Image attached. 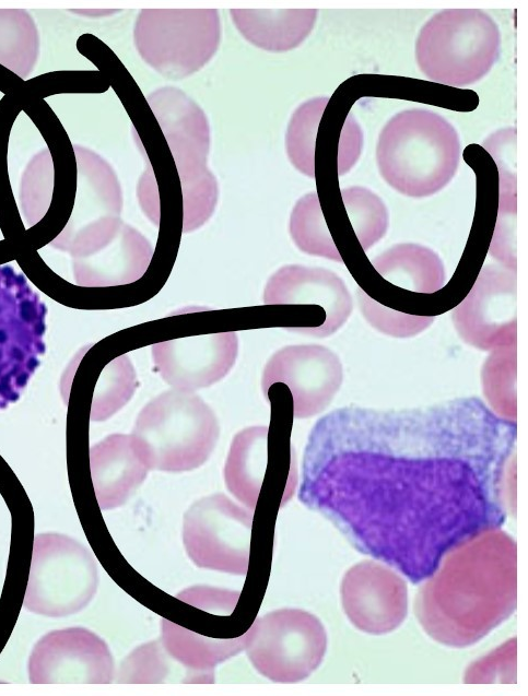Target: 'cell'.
Instances as JSON below:
<instances>
[{
	"label": "cell",
	"mask_w": 528,
	"mask_h": 696,
	"mask_svg": "<svg viewBox=\"0 0 528 696\" xmlns=\"http://www.w3.org/2000/svg\"><path fill=\"white\" fill-rule=\"evenodd\" d=\"M516 432L478 397L338 408L308 435L298 499L361 548L434 555L504 522Z\"/></svg>",
	"instance_id": "cell-1"
},
{
	"label": "cell",
	"mask_w": 528,
	"mask_h": 696,
	"mask_svg": "<svg viewBox=\"0 0 528 696\" xmlns=\"http://www.w3.org/2000/svg\"><path fill=\"white\" fill-rule=\"evenodd\" d=\"M459 160L457 130L429 109L397 113L378 135V170L391 188L407 197L424 198L442 190L455 176Z\"/></svg>",
	"instance_id": "cell-2"
},
{
	"label": "cell",
	"mask_w": 528,
	"mask_h": 696,
	"mask_svg": "<svg viewBox=\"0 0 528 696\" xmlns=\"http://www.w3.org/2000/svg\"><path fill=\"white\" fill-rule=\"evenodd\" d=\"M130 435L149 470L184 472L209 459L220 427L213 410L199 396L173 388L141 409Z\"/></svg>",
	"instance_id": "cell-3"
},
{
	"label": "cell",
	"mask_w": 528,
	"mask_h": 696,
	"mask_svg": "<svg viewBox=\"0 0 528 696\" xmlns=\"http://www.w3.org/2000/svg\"><path fill=\"white\" fill-rule=\"evenodd\" d=\"M501 32L480 9H445L434 14L415 40V61L431 81L461 87L480 81L500 57Z\"/></svg>",
	"instance_id": "cell-4"
},
{
	"label": "cell",
	"mask_w": 528,
	"mask_h": 696,
	"mask_svg": "<svg viewBox=\"0 0 528 696\" xmlns=\"http://www.w3.org/2000/svg\"><path fill=\"white\" fill-rule=\"evenodd\" d=\"M173 155L183 193V233L202 226L219 196L207 166L210 127L203 110L186 93L163 86L145 96Z\"/></svg>",
	"instance_id": "cell-5"
},
{
	"label": "cell",
	"mask_w": 528,
	"mask_h": 696,
	"mask_svg": "<svg viewBox=\"0 0 528 696\" xmlns=\"http://www.w3.org/2000/svg\"><path fill=\"white\" fill-rule=\"evenodd\" d=\"M216 9H142L133 40L145 63L169 80L187 78L204 67L220 45Z\"/></svg>",
	"instance_id": "cell-6"
},
{
	"label": "cell",
	"mask_w": 528,
	"mask_h": 696,
	"mask_svg": "<svg viewBox=\"0 0 528 696\" xmlns=\"http://www.w3.org/2000/svg\"><path fill=\"white\" fill-rule=\"evenodd\" d=\"M98 585L96 562L73 538L39 533L33 543L32 562L23 606L47 617H64L82 611Z\"/></svg>",
	"instance_id": "cell-7"
},
{
	"label": "cell",
	"mask_w": 528,
	"mask_h": 696,
	"mask_svg": "<svg viewBox=\"0 0 528 696\" xmlns=\"http://www.w3.org/2000/svg\"><path fill=\"white\" fill-rule=\"evenodd\" d=\"M245 635L244 650L253 666L273 682L305 679L325 650L320 623L300 610H278L259 616Z\"/></svg>",
	"instance_id": "cell-8"
},
{
	"label": "cell",
	"mask_w": 528,
	"mask_h": 696,
	"mask_svg": "<svg viewBox=\"0 0 528 696\" xmlns=\"http://www.w3.org/2000/svg\"><path fill=\"white\" fill-rule=\"evenodd\" d=\"M253 519V510L222 493L196 500L183 520L187 555L200 568L246 575Z\"/></svg>",
	"instance_id": "cell-9"
},
{
	"label": "cell",
	"mask_w": 528,
	"mask_h": 696,
	"mask_svg": "<svg viewBox=\"0 0 528 696\" xmlns=\"http://www.w3.org/2000/svg\"><path fill=\"white\" fill-rule=\"evenodd\" d=\"M451 320L461 340L476 349L516 344V271L500 263L484 266L453 309Z\"/></svg>",
	"instance_id": "cell-10"
},
{
	"label": "cell",
	"mask_w": 528,
	"mask_h": 696,
	"mask_svg": "<svg viewBox=\"0 0 528 696\" xmlns=\"http://www.w3.org/2000/svg\"><path fill=\"white\" fill-rule=\"evenodd\" d=\"M77 190L64 228L51 244L70 251L109 235L120 223L122 193L112 166L97 153L73 144Z\"/></svg>",
	"instance_id": "cell-11"
},
{
	"label": "cell",
	"mask_w": 528,
	"mask_h": 696,
	"mask_svg": "<svg viewBox=\"0 0 528 696\" xmlns=\"http://www.w3.org/2000/svg\"><path fill=\"white\" fill-rule=\"evenodd\" d=\"M32 684H109L115 677L112 652L98 635L84 627L45 634L27 662Z\"/></svg>",
	"instance_id": "cell-12"
},
{
	"label": "cell",
	"mask_w": 528,
	"mask_h": 696,
	"mask_svg": "<svg viewBox=\"0 0 528 696\" xmlns=\"http://www.w3.org/2000/svg\"><path fill=\"white\" fill-rule=\"evenodd\" d=\"M343 380L342 364L335 352L319 344L289 345L267 362L261 377L263 396L274 384H283L291 397L293 417L322 412Z\"/></svg>",
	"instance_id": "cell-13"
},
{
	"label": "cell",
	"mask_w": 528,
	"mask_h": 696,
	"mask_svg": "<svg viewBox=\"0 0 528 696\" xmlns=\"http://www.w3.org/2000/svg\"><path fill=\"white\" fill-rule=\"evenodd\" d=\"M133 137L145 158L137 196L144 214L160 227L159 236L180 238L183 193L173 155L159 122L150 109L131 118Z\"/></svg>",
	"instance_id": "cell-14"
},
{
	"label": "cell",
	"mask_w": 528,
	"mask_h": 696,
	"mask_svg": "<svg viewBox=\"0 0 528 696\" xmlns=\"http://www.w3.org/2000/svg\"><path fill=\"white\" fill-rule=\"evenodd\" d=\"M238 351L234 331L176 338L154 343V366L174 389L195 391L207 388L233 367Z\"/></svg>",
	"instance_id": "cell-15"
},
{
	"label": "cell",
	"mask_w": 528,
	"mask_h": 696,
	"mask_svg": "<svg viewBox=\"0 0 528 696\" xmlns=\"http://www.w3.org/2000/svg\"><path fill=\"white\" fill-rule=\"evenodd\" d=\"M263 304L310 306L325 315L331 334L353 309L349 290L337 273L300 264L284 266L269 278Z\"/></svg>",
	"instance_id": "cell-16"
},
{
	"label": "cell",
	"mask_w": 528,
	"mask_h": 696,
	"mask_svg": "<svg viewBox=\"0 0 528 696\" xmlns=\"http://www.w3.org/2000/svg\"><path fill=\"white\" fill-rule=\"evenodd\" d=\"M154 249L136 228L122 223L108 240L91 251L75 257L77 270H82L81 285L104 287L128 285L146 272Z\"/></svg>",
	"instance_id": "cell-17"
},
{
	"label": "cell",
	"mask_w": 528,
	"mask_h": 696,
	"mask_svg": "<svg viewBox=\"0 0 528 696\" xmlns=\"http://www.w3.org/2000/svg\"><path fill=\"white\" fill-rule=\"evenodd\" d=\"M90 469L102 510L124 505L149 471L130 434H112L94 445L90 449Z\"/></svg>",
	"instance_id": "cell-18"
},
{
	"label": "cell",
	"mask_w": 528,
	"mask_h": 696,
	"mask_svg": "<svg viewBox=\"0 0 528 696\" xmlns=\"http://www.w3.org/2000/svg\"><path fill=\"white\" fill-rule=\"evenodd\" d=\"M232 21L251 45L271 52L300 46L313 31L317 9H232Z\"/></svg>",
	"instance_id": "cell-19"
},
{
	"label": "cell",
	"mask_w": 528,
	"mask_h": 696,
	"mask_svg": "<svg viewBox=\"0 0 528 696\" xmlns=\"http://www.w3.org/2000/svg\"><path fill=\"white\" fill-rule=\"evenodd\" d=\"M239 637L214 638L199 635L168 620L161 623V642L175 661L186 668L190 682H213V670L245 648Z\"/></svg>",
	"instance_id": "cell-20"
},
{
	"label": "cell",
	"mask_w": 528,
	"mask_h": 696,
	"mask_svg": "<svg viewBox=\"0 0 528 696\" xmlns=\"http://www.w3.org/2000/svg\"><path fill=\"white\" fill-rule=\"evenodd\" d=\"M269 426H250L238 432L231 443L223 475L230 493L255 510L266 475Z\"/></svg>",
	"instance_id": "cell-21"
},
{
	"label": "cell",
	"mask_w": 528,
	"mask_h": 696,
	"mask_svg": "<svg viewBox=\"0 0 528 696\" xmlns=\"http://www.w3.org/2000/svg\"><path fill=\"white\" fill-rule=\"evenodd\" d=\"M371 263L386 281L412 293L432 295L445 284V269L439 256L419 244H397Z\"/></svg>",
	"instance_id": "cell-22"
},
{
	"label": "cell",
	"mask_w": 528,
	"mask_h": 696,
	"mask_svg": "<svg viewBox=\"0 0 528 696\" xmlns=\"http://www.w3.org/2000/svg\"><path fill=\"white\" fill-rule=\"evenodd\" d=\"M39 34L24 9H0V66L24 80L39 56Z\"/></svg>",
	"instance_id": "cell-23"
},
{
	"label": "cell",
	"mask_w": 528,
	"mask_h": 696,
	"mask_svg": "<svg viewBox=\"0 0 528 696\" xmlns=\"http://www.w3.org/2000/svg\"><path fill=\"white\" fill-rule=\"evenodd\" d=\"M289 229L301 251L337 262L343 261L328 229L316 192L306 193L296 201Z\"/></svg>",
	"instance_id": "cell-24"
},
{
	"label": "cell",
	"mask_w": 528,
	"mask_h": 696,
	"mask_svg": "<svg viewBox=\"0 0 528 696\" xmlns=\"http://www.w3.org/2000/svg\"><path fill=\"white\" fill-rule=\"evenodd\" d=\"M330 97L319 96L301 104L293 113L285 133V150L292 165L315 178V150L320 120Z\"/></svg>",
	"instance_id": "cell-25"
},
{
	"label": "cell",
	"mask_w": 528,
	"mask_h": 696,
	"mask_svg": "<svg viewBox=\"0 0 528 696\" xmlns=\"http://www.w3.org/2000/svg\"><path fill=\"white\" fill-rule=\"evenodd\" d=\"M481 379L491 410L516 421V344L492 350L483 364Z\"/></svg>",
	"instance_id": "cell-26"
},
{
	"label": "cell",
	"mask_w": 528,
	"mask_h": 696,
	"mask_svg": "<svg viewBox=\"0 0 528 696\" xmlns=\"http://www.w3.org/2000/svg\"><path fill=\"white\" fill-rule=\"evenodd\" d=\"M340 193L354 234L362 249L366 251L387 232V208L376 193L365 187H348Z\"/></svg>",
	"instance_id": "cell-27"
},
{
	"label": "cell",
	"mask_w": 528,
	"mask_h": 696,
	"mask_svg": "<svg viewBox=\"0 0 528 696\" xmlns=\"http://www.w3.org/2000/svg\"><path fill=\"white\" fill-rule=\"evenodd\" d=\"M137 388L133 366L127 355L112 361L104 368L95 388L91 420L101 422L122 408Z\"/></svg>",
	"instance_id": "cell-28"
},
{
	"label": "cell",
	"mask_w": 528,
	"mask_h": 696,
	"mask_svg": "<svg viewBox=\"0 0 528 696\" xmlns=\"http://www.w3.org/2000/svg\"><path fill=\"white\" fill-rule=\"evenodd\" d=\"M54 160L49 149L38 152L22 178L21 207L27 224H37L51 207L55 187Z\"/></svg>",
	"instance_id": "cell-29"
},
{
	"label": "cell",
	"mask_w": 528,
	"mask_h": 696,
	"mask_svg": "<svg viewBox=\"0 0 528 696\" xmlns=\"http://www.w3.org/2000/svg\"><path fill=\"white\" fill-rule=\"evenodd\" d=\"M516 181L498 180L497 219L490 243V255L516 271Z\"/></svg>",
	"instance_id": "cell-30"
},
{
	"label": "cell",
	"mask_w": 528,
	"mask_h": 696,
	"mask_svg": "<svg viewBox=\"0 0 528 696\" xmlns=\"http://www.w3.org/2000/svg\"><path fill=\"white\" fill-rule=\"evenodd\" d=\"M171 656L161 640H153L137 647L119 666V683H163L171 672Z\"/></svg>",
	"instance_id": "cell-31"
},
{
	"label": "cell",
	"mask_w": 528,
	"mask_h": 696,
	"mask_svg": "<svg viewBox=\"0 0 528 696\" xmlns=\"http://www.w3.org/2000/svg\"><path fill=\"white\" fill-rule=\"evenodd\" d=\"M356 296L364 318L378 331L396 337L409 338L425 330L433 322V316L406 314L382 305L357 288Z\"/></svg>",
	"instance_id": "cell-32"
},
{
	"label": "cell",
	"mask_w": 528,
	"mask_h": 696,
	"mask_svg": "<svg viewBox=\"0 0 528 696\" xmlns=\"http://www.w3.org/2000/svg\"><path fill=\"white\" fill-rule=\"evenodd\" d=\"M109 82L99 71H63L43 74L25 83L30 97L43 99L55 93H103Z\"/></svg>",
	"instance_id": "cell-33"
},
{
	"label": "cell",
	"mask_w": 528,
	"mask_h": 696,
	"mask_svg": "<svg viewBox=\"0 0 528 696\" xmlns=\"http://www.w3.org/2000/svg\"><path fill=\"white\" fill-rule=\"evenodd\" d=\"M26 94L23 89L4 95L0 101V215L3 214V208L16 212L11 207V203L14 205V201L8 176L7 153L12 125L24 108Z\"/></svg>",
	"instance_id": "cell-34"
},
{
	"label": "cell",
	"mask_w": 528,
	"mask_h": 696,
	"mask_svg": "<svg viewBox=\"0 0 528 696\" xmlns=\"http://www.w3.org/2000/svg\"><path fill=\"white\" fill-rule=\"evenodd\" d=\"M483 145L495 161L498 175L516 176L514 129L496 131L484 141Z\"/></svg>",
	"instance_id": "cell-35"
}]
</instances>
